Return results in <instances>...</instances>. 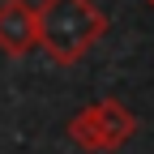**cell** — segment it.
I'll list each match as a JSON object with an SVG mask.
<instances>
[{
  "label": "cell",
  "mask_w": 154,
  "mask_h": 154,
  "mask_svg": "<svg viewBox=\"0 0 154 154\" xmlns=\"http://www.w3.org/2000/svg\"><path fill=\"white\" fill-rule=\"evenodd\" d=\"M107 17L94 0H43L38 5V47L51 64H77L103 38Z\"/></svg>",
  "instance_id": "6da1fadb"
},
{
  "label": "cell",
  "mask_w": 154,
  "mask_h": 154,
  "mask_svg": "<svg viewBox=\"0 0 154 154\" xmlns=\"http://www.w3.org/2000/svg\"><path fill=\"white\" fill-rule=\"evenodd\" d=\"M133 133H137V116H133L120 99H99V103L82 107L69 120V137L82 146V150H90V154L120 150Z\"/></svg>",
  "instance_id": "7a4b0ae2"
},
{
  "label": "cell",
  "mask_w": 154,
  "mask_h": 154,
  "mask_svg": "<svg viewBox=\"0 0 154 154\" xmlns=\"http://www.w3.org/2000/svg\"><path fill=\"white\" fill-rule=\"evenodd\" d=\"M38 47V5L30 0H5L0 5V51L22 60Z\"/></svg>",
  "instance_id": "3957f363"
},
{
  "label": "cell",
  "mask_w": 154,
  "mask_h": 154,
  "mask_svg": "<svg viewBox=\"0 0 154 154\" xmlns=\"http://www.w3.org/2000/svg\"><path fill=\"white\" fill-rule=\"evenodd\" d=\"M146 5H150V9H154V0H146Z\"/></svg>",
  "instance_id": "277c9868"
},
{
  "label": "cell",
  "mask_w": 154,
  "mask_h": 154,
  "mask_svg": "<svg viewBox=\"0 0 154 154\" xmlns=\"http://www.w3.org/2000/svg\"><path fill=\"white\" fill-rule=\"evenodd\" d=\"M0 5H5V0H0Z\"/></svg>",
  "instance_id": "5b68a950"
}]
</instances>
